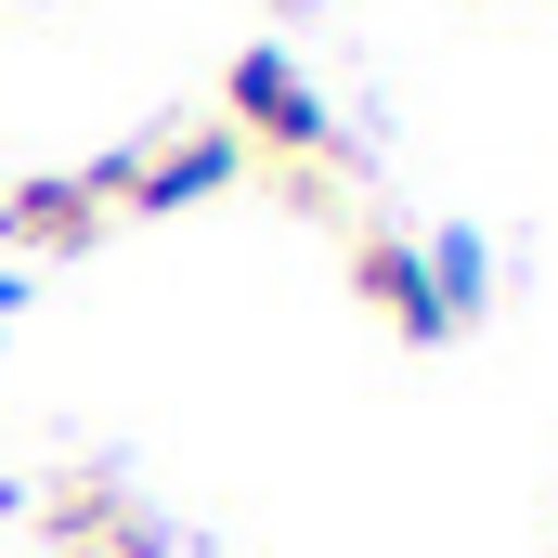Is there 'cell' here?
Returning <instances> with one entry per match:
<instances>
[{"mask_svg":"<svg viewBox=\"0 0 558 558\" xmlns=\"http://www.w3.org/2000/svg\"><path fill=\"white\" fill-rule=\"evenodd\" d=\"M105 234H118V208H105L92 169H26V182L0 195V247H13V260H78V247H105Z\"/></svg>","mask_w":558,"mask_h":558,"instance_id":"cell-4","label":"cell"},{"mask_svg":"<svg viewBox=\"0 0 558 558\" xmlns=\"http://www.w3.org/2000/svg\"><path fill=\"white\" fill-rule=\"evenodd\" d=\"M351 286H364V312L390 325V338H454L441 325V286H428V247L416 234H390V221H351Z\"/></svg>","mask_w":558,"mask_h":558,"instance_id":"cell-5","label":"cell"},{"mask_svg":"<svg viewBox=\"0 0 558 558\" xmlns=\"http://www.w3.org/2000/svg\"><path fill=\"white\" fill-rule=\"evenodd\" d=\"M428 247V286H441V325H481V299H494V247L468 234V221H441V234H416Z\"/></svg>","mask_w":558,"mask_h":558,"instance_id":"cell-6","label":"cell"},{"mask_svg":"<svg viewBox=\"0 0 558 558\" xmlns=\"http://www.w3.org/2000/svg\"><path fill=\"white\" fill-rule=\"evenodd\" d=\"M0 325H13V274H0Z\"/></svg>","mask_w":558,"mask_h":558,"instance_id":"cell-7","label":"cell"},{"mask_svg":"<svg viewBox=\"0 0 558 558\" xmlns=\"http://www.w3.org/2000/svg\"><path fill=\"white\" fill-rule=\"evenodd\" d=\"M92 182H105V208H118V221H169V208L234 195V182H247V143L221 131V118H208V131H156V143H131V156H105Z\"/></svg>","mask_w":558,"mask_h":558,"instance_id":"cell-2","label":"cell"},{"mask_svg":"<svg viewBox=\"0 0 558 558\" xmlns=\"http://www.w3.org/2000/svg\"><path fill=\"white\" fill-rule=\"evenodd\" d=\"M221 131L247 143V169H260V156H286V169H338V156H351L338 105L286 65L274 39H260V52H234V78H221Z\"/></svg>","mask_w":558,"mask_h":558,"instance_id":"cell-1","label":"cell"},{"mask_svg":"<svg viewBox=\"0 0 558 558\" xmlns=\"http://www.w3.org/2000/svg\"><path fill=\"white\" fill-rule=\"evenodd\" d=\"M39 546L52 558H182V533L143 507L118 468H65V481L39 494Z\"/></svg>","mask_w":558,"mask_h":558,"instance_id":"cell-3","label":"cell"}]
</instances>
